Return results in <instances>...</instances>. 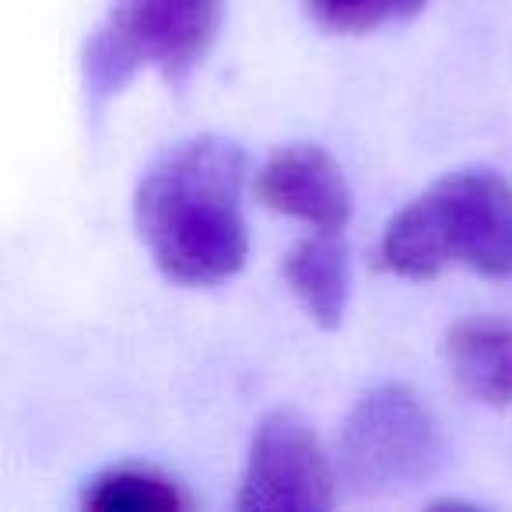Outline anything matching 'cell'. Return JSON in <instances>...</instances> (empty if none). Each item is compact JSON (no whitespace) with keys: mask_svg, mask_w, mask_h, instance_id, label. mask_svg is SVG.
Listing matches in <instances>:
<instances>
[{"mask_svg":"<svg viewBox=\"0 0 512 512\" xmlns=\"http://www.w3.org/2000/svg\"><path fill=\"white\" fill-rule=\"evenodd\" d=\"M446 439L432 407L404 383L365 390L337 435V484L358 498L404 495L442 470Z\"/></svg>","mask_w":512,"mask_h":512,"instance_id":"cell-3","label":"cell"},{"mask_svg":"<svg viewBox=\"0 0 512 512\" xmlns=\"http://www.w3.org/2000/svg\"><path fill=\"white\" fill-rule=\"evenodd\" d=\"M221 29V0H113L85 46V85L109 99L141 71L183 81L204 64Z\"/></svg>","mask_w":512,"mask_h":512,"instance_id":"cell-4","label":"cell"},{"mask_svg":"<svg viewBox=\"0 0 512 512\" xmlns=\"http://www.w3.org/2000/svg\"><path fill=\"white\" fill-rule=\"evenodd\" d=\"M428 0H306V11L316 25L341 36H365V32L400 25L421 15Z\"/></svg>","mask_w":512,"mask_h":512,"instance_id":"cell-10","label":"cell"},{"mask_svg":"<svg viewBox=\"0 0 512 512\" xmlns=\"http://www.w3.org/2000/svg\"><path fill=\"white\" fill-rule=\"evenodd\" d=\"M337 498V467L323 453L313 425L299 411L264 414L249 439L235 509L239 512H320Z\"/></svg>","mask_w":512,"mask_h":512,"instance_id":"cell-5","label":"cell"},{"mask_svg":"<svg viewBox=\"0 0 512 512\" xmlns=\"http://www.w3.org/2000/svg\"><path fill=\"white\" fill-rule=\"evenodd\" d=\"M285 281L302 313L323 330H337L348 309L351 264L341 232H309L285 253Z\"/></svg>","mask_w":512,"mask_h":512,"instance_id":"cell-8","label":"cell"},{"mask_svg":"<svg viewBox=\"0 0 512 512\" xmlns=\"http://www.w3.org/2000/svg\"><path fill=\"white\" fill-rule=\"evenodd\" d=\"M379 267L407 281H432L446 267L509 281L512 183L488 165L446 172L386 221Z\"/></svg>","mask_w":512,"mask_h":512,"instance_id":"cell-2","label":"cell"},{"mask_svg":"<svg viewBox=\"0 0 512 512\" xmlns=\"http://www.w3.org/2000/svg\"><path fill=\"white\" fill-rule=\"evenodd\" d=\"M256 197L316 232H344L351 218V190L341 165L320 144H285L256 172Z\"/></svg>","mask_w":512,"mask_h":512,"instance_id":"cell-6","label":"cell"},{"mask_svg":"<svg viewBox=\"0 0 512 512\" xmlns=\"http://www.w3.org/2000/svg\"><path fill=\"white\" fill-rule=\"evenodd\" d=\"M249 162L235 141L197 134L144 169L134 221L144 249L169 281L211 288L235 278L249 256L242 190Z\"/></svg>","mask_w":512,"mask_h":512,"instance_id":"cell-1","label":"cell"},{"mask_svg":"<svg viewBox=\"0 0 512 512\" xmlns=\"http://www.w3.org/2000/svg\"><path fill=\"white\" fill-rule=\"evenodd\" d=\"M85 505L99 512L120 509H151V512H179L190 505L172 477L158 474L151 467H113L99 474L85 491Z\"/></svg>","mask_w":512,"mask_h":512,"instance_id":"cell-9","label":"cell"},{"mask_svg":"<svg viewBox=\"0 0 512 512\" xmlns=\"http://www.w3.org/2000/svg\"><path fill=\"white\" fill-rule=\"evenodd\" d=\"M446 365L470 400L488 407H512V320L470 316L449 327Z\"/></svg>","mask_w":512,"mask_h":512,"instance_id":"cell-7","label":"cell"}]
</instances>
